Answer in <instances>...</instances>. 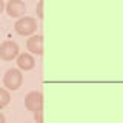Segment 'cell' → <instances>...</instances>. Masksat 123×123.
<instances>
[{
  "label": "cell",
  "instance_id": "cell-3",
  "mask_svg": "<svg viewBox=\"0 0 123 123\" xmlns=\"http://www.w3.org/2000/svg\"><path fill=\"white\" fill-rule=\"evenodd\" d=\"M23 83V74L20 69H15V68H9L3 75V86L8 91H17L20 89Z\"/></svg>",
  "mask_w": 123,
  "mask_h": 123
},
{
  "label": "cell",
  "instance_id": "cell-2",
  "mask_svg": "<svg viewBox=\"0 0 123 123\" xmlns=\"http://www.w3.org/2000/svg\"><path fill=\"white\" fill-rule=\"evenodd\" d=\"M14 31L22 37H31V36H34V32L37 31V20L34 17L25 15V17L18 18V20L15 22Z\"/></svg>",
  "mask_w": 123,
  "mask_h": 123
},
{
  "label": "cell",
  "instance_id": "cell-1",
  "mask_svg": "<svg viewBox=\"0 0 123 123\" xmlns=\"http://www.w3.org/2000/svg\"><path fill=\"white\" fill-rule=\"evenodd\" d=\"M25 108L34 114L37 123H43V95L38 91H31L25 97Z\"/></svg>",
  "mask_w": 123,
  "mask_h": 123
},
{
  "label": "cell",
  "instance_id": "cell-6",
  "mask_svg": "<svg viewBox=\"0 0 123 123\" xmlns=\"http://www.w3.org/2000/svg\"><path fill=\"white\" fill-rule=\"evenodd\" d=\"M26 49L31 52V55L32 54L42 55L43 54V36L34 34V36L28 37V40H26Z\"/></svg>",
  "mask_w": 123,
  "mask_h": 123
},
{
  "label": "cell",
  "instance_id": "cell-10",
  "mask_svg": "<svg viewBox=\"0 0 123 123\" xmlns=\"http://www.w3.org/2000/svg\"><path fill=\"white\" fill-rule=\"evenodd\" d=\"M3 9H5V2H3V0H0V15H2Z\"/></svg>",
  "mask_w": 123,
  "mask_h": 123
},
{
  "label": "cell",
  "instance_id": "cell-5",
  "mask_svg": "<svg viewBox=\"0 0 123 123\" xmlns=\"http://www.w3.org/2000/svg\"><path fill=\"white\" fill-rule=\"evenodd\" d=\"M5 9H6V14L11 18H18V17L22 18V17H25L26 5L22 0H9L5 5Z\"/></svg>",
  "mask_w": 123,
  "mask_h": 123
},
{
  "label": "cell",
  "instance_id": "cell-7",
  "mask_svg": "<svg viewBox=\"0 0 123 123\" xmlns=\"http://www.w3.org/2000/svg\"><path fill=\"white\" fill-rule=\"evenodd\" d=\"M17 66H18V69H22V71H31V69L36 68V59H34L31 54H28V52L18 54Z\"/></svg>",
  "mask_w": 123,
  "mask_h": 123
},
{
  "label": "cell",
  "instance_id": "cell-4",
  "mask_svg": "<svg viewBox=\"0 0 123 123\" xmlns=\"http://www.w3.org/2000/svg\"><path fill=\"white\" fill-rule=\"evenodd\" d=\"M18 52H20V48L12 40H5L3 43H0V60L11 62L18 57Z\"/></svg>",
  "mask_w": 123,
  "mask_h": 123
},
{
  "label": "cell",
  "instance_id": "cell-8",
  "mask_svg": "<svg viewBox=\"0 0 123 123\" xmlns=\"http://www.w3.org/2000/svg\"><path fill=\"white\" fill-rule=\"evenodd\" d=\"M11 102V94L9 91L5 89V88H0V109H3L5 106L9 105Z\"/></svg>",
  "mask_w": 123,
  "mask_h": 123
},
{
  "label": "cell",
  "instance_id": "cell-11",
  "mask_svg": "<svg viewBox=\"0 0 123 123\" xmlns=\"http://www.w3.org/2000/svg\"><path fill=\"white\" fill-rule=\"evenodd\" d=\"M0 123H6V118H5V115H3L2 111H0Z\"/></svg>",
  "mask_w": 123,
  "mask_h": 123
},
{
  "label": "cell",
  "instance_id": "cell-9",
  "mask_svg": "<svg viewBox=\"0 0 123 123\" xmlns=\"http://www.w3.org/2000/svg\"><path fill=\"white\" fill-rule=\"evenodd\" d=\"M43 6H45V2L43 0H40V2L37 3V8H36V11H37V17L40 18H43Z\"/></svg>",
  "mask_w": 123,
  "mask_h": 123
}]
</instances>
